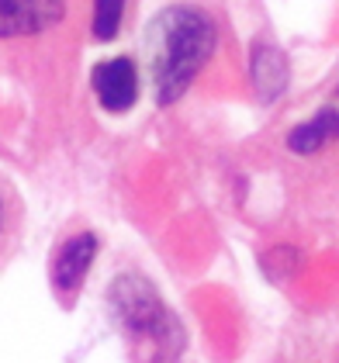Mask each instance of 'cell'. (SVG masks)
<instances>
[{
	"label": "cell",
	"instance_id": "4",
	"mask_svg": "<svg viewBox=\"0 0 339 363\" xmlns=\"http://www.w3.org/2000/svg\"><path fill=\"white\" fill-rule=\"evenodd\" d=\"M139 59L135 56H111L101 59L90 69V90L97 97V104L108 114H125L139 104L142 90V73Z\"/></svg>",
	"mask_w": 339,
	"mask_h": 363
},
{
	"label": "cell",
	"instance_id": "6",
	"mask_svg": "<svg viewBox=\"0 0 339 363\" xmlns=\"http://www.w3.org/2000/svg\"><path fill=\"white\" fill-rule=\"evenodd\" d=\"M21 232H25V201H21V191L14 187V180L0 169V270L18 252Z\"/></svg>",
	"mask_w": 339,
	"mask_h": 363
},
{
	"label": "cell",
	"instance_id": "7",
	"mask_svg": "<svg viewBox=\"0 0 339 363\" xmlns=\"http://www.w3.org/2000/svg\"><path fill=\"white\" fill-rule=\"evenodd\" d=\"M339 139V111L333 108H326V111H318L311 121L305 125H298L291 135H287V145L294 149V152H315V149H322L326 142Z\"/></svg>",
	"mask_w": 339,
	"mask_h": 363
},
{
	"label": "cell",
	"instance_id": "8",
	"mask_svg": "<svg viewBox=\"0 0 339 363\" xmlns=\"http://www.w3.org/2000/svg\"><path fill=\"white\" fill-rule=\"evenodd\" d=\"M125 14H128V0H94V14H90V38L97 45L114 42L125 28Z\"/></svg>",
	"mask_w": 339,
	"mask_h": 363
},
{
	"label": "cell",
	"instance_id": "1",
	"mask_svg": "<svg viewBox=\"0 0 339 363\" xmlns=\"http://www.w3.org/2000/svg\"><path fill=\"white\" fill-rule=\"evenodd\" d=\"M222 42L218 18L194 0H177L152 14L142 38V66L160 108L177 104Z\"/></svg>",
	"mask_w": 339,
	"mask_h": 363
},
{
	"label": "cell",
	"instance_id": "2",
	"mask_svg": "<svg viewBox=\"0 0 339 363\" xmlns=\"http://www.w3.org/2000/svg\"><path fill=\"white\" fill-rule=\"evenodd\" d=\"M108 305L121 335L139 346V357H177L184 350V329L177 315L139 270H121L108 284Z\"/></svg>",
	"mask_w": 339,
	"mask_h": 363
},
{
	"label": "cell",
	"instance_id": "5",
	"mask_svg": "<svg viewBox=\"0 0 339 363\" xmlns=\"http://www.w3.org/2000/svg\"><path fill=\"white\" fill-rule=\"evenodd\" d=\"M66 21V0H0V38L45 35Z\"/></svg>",
	"mask_w": 339,
	"mask_h": 363
},
{
	"label": "cell",
	"instance_id": "3",
	"mask_svg": "<svg viewBox=\"0 0 339 363\" xmlns=\"http://www.w3.org/2000/svg\"><path fill=\"white\" fill-rule=\"evenodd\" d=\"M97 252H101V239L87 225L70 228L52 246V252H49V291H52V298L59 301L62 311L77 308L87 287V277L97 263Z\"/></svg>",
	"mask_w": 339,
	"mask_h": 363
}]
</instances>
